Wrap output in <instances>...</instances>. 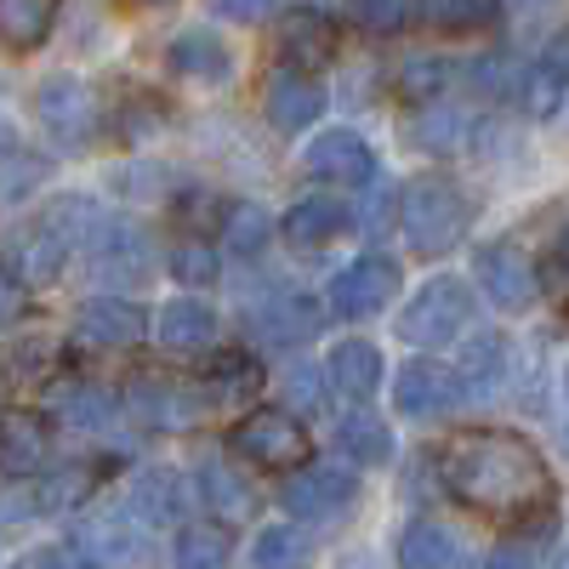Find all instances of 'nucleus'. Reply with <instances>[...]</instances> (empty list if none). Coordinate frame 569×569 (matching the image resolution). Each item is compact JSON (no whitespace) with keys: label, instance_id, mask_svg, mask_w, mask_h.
Segmentation results:
<instances>
[{"label":"nucleus","instance_id":"1a4fd4ad","mask_svg":"<svg viewBox=\"0 0 569 569\" xmlns=\"http://www.w3.org/2000/svg\"><path fill=\"white\" fill-rule=\"evenodd\" d=\"M393 405L410 421H439V416H450L461 405V376L433 365V359H410L393 376Z\"/></svg>","mask_w":569,"mask_h":569},{"label":"nucleus","instance_id":"f03ea898","mask_svg":"<svg viewBox=\"0 0 569 569\" xmlns=\"http://www.w3.org/2000/svg\"><path fill=\"white\" fill-rule=\"evenodd\" d=\"M467 200H461V188L450 177H416L405 182V194H399V228H405V240L416 257H445L467 240Z\"/></svg>","mask_w":569,"mask_h":569},{"label":"nucleus","instance_id":"7ed1b4c3","mask_svg":"<svg viewBox=\"0 0 569 569\" xmlns=\"http://www.w3.org/2000/svg\"><path fill=\"white\" fill-rule=\"evenodd\" d=\"M472 330V291L461 279H427L399 313V337L410 348H445Z\"/></svg>","mask_w":569,"mask_h":569},{"label":"nucleus","instance_id":"864d4df0","mask_svg":"<svg viewBox=\"0 0 569 569\" xmlns=\"http://www.w3.org/2000/svg\"><path fill=\"white\" fill-rule=\"evenodd\" d=\"M518 7H536V0H518Z\"/></svg>","mask_w":569,"mask_h":569},{"label":"nucleus","instance_id":"4c0bfd02","mask_svg":"<svg viewBox=\"0 0 569 569\" xmlns=\"http://www.w3.org/2000/svg\"><path fill=\"white\" fill-rule=\"evenodd\" d=\"M393 222H399V194H393L382 177H376L370 194H365V206H359V233H365V240H382Z\"/></svg>","mask_w":569,"mask_h":569},{"label":"nucleus","instance_id":"0eeeda50","mask_svg":"<svg viewBox=\"0 0 569 569\" xmlns=\"http://www.w3.org/2000/svg\"><path fill=\"white\" fill-rule=\"evenodd\" d=\"M34 109H40V126H46V137H52L63 154H80L86 142H91V126H98V109H91V91H86L74 74L46 80V86H40V98H34Z\"/></svg>","mask_w":569,"mask_h":569},{"label":"nucleus","instance_id":"72a5a7b5","mask_svg":"<svg viewBox=\"0 0 569 569\" xmlns=\"http://www.w3.org/2000/svg\"><path fill=\"white\" fill-rule=\"evenodd\" d=\"M200 501H206V512H222V518H246L251 512V490L240 485V472L222 467V461L200 467Z\"/></svg>","mask_w":569,"mask_h":569},{"label":"nucleus","instance_id":"79ce46f5","mask_svg":"<svg viewBox=\"0 0 569 569\" xmlns=\"http://www.w3.org/2000/svg\"><path fill=\"white\" fill-rule=\"evenodd\" d=\"M63 410H69L80 427H103V421L114 416V399H109L103 388H69V393H63Z\"/></svg>","mask_w":569,"mask_h":569},{"label":"nucleus","instance_id":"ddd939ff","mask_svg":"<svg viewBox=\"0 0 569 569\" xmlns=\"http://www.w3.org/2000/svg\"><path fill=\"white\" fill-rule=\"evenodd\" d=\"M74 337L86 348H131L149 337V319H142L137 302H120V297H91L80 313H74Z\"/></svg>","mask_w":569,"mask_h":569},{"label":"nucleus","instance_id":"5701e85b","mask_svg":"<svg viewBox=\"0 0 569 569\" xmlns=\"http://www.w3.org/2000/svg\"><path fill=\"white\" fill-rule=\"evenodd\" d=\"M63 0H0V46L7 52H34L52 34Z\"/></svg>","mask_w":569,"mask_h":569},{"label":"nucleus","instance_id":"c03bdc74","mask_svg":"<svg viewBox=\"0 0 569 569\" xmlns=\"http://www.w3.org/2000/svg\"><path fill=\"white\" fill-rule=\"evenodd\" d=\"M86 490H91V472H63V479H52L34 501H40V507H74Z\"/></svg>","mask_w":569,"mask_h":569},{"label":"nucleus","instance_id":"58836bf2","mask_svg":"<svg viewBox=\"0 0 569 569\" xmlns=\"http://www.w3.org/2000/svg\"><path fill=\"white\" fill-rule=\"evenodd\" d=\"M445 80H450V69L439 63V58H416V63H405V74H399V91L410 103H433L439 91H445Z\"/></svg>","mask_w":569,"mask_h":569},{"label":"nucleus","instance_id":"09e8293b","mask_svg":"<svg viewBox=\"0 0 569 569\" xmlns=\"http://www.w3.org/2000/svg\"><path fill=\"white\" fill-rule=\"evenodd\" d=\"M558 433H563V445H569V370H563V405H558Z\"/></svg>","mask_w":569,"mask_h":569},{"label":"nucleus","instance_id":"a18cd8bd","mask_svg":"<svg viewBox=\"0 0 569 569\" xmlns=\"http://www.w3.org/2000/svg\"><path fill=\"white\" fill-rule=\"evenodd\" d=\"M273 7H279V0H217V12L233 18V23H257V18H268Z\"/></svg>","mask_w":569,"mask_h":569},{"label":"nucleus","instance_id":"ea45409f","mask_svg":"<svg viewBox=\"0 0 569 569\" xmlns=\"http://www.w3.org/2000/svg\"><path fill=\"white\" fill-rule=\"evenodd\" d=\"M416 12V0H353V18L370 29V34H399Z\"/></svg>","mask_w":569,"mask_h":569},{"label":"nucleus","instance_id":"f704fd0d","mask_svg":"<svg viewBox=\"0 0 569 569\" xmlns=\"http://www.w3.org/2000/svg\"><path fill=\"white\" fill-rule=\"evenodd\" d=\"M257 382H262V370H257L246 353H222V359L206 370V393H211L217 405H240V399H251Z\"/></svg>","mask_w":569,"mask_h":569},{"label":"nucleus","instance_id":"9d476101","mask_svg":"<svg viewBox=\"0 0 569 569\" xmlns=\"http://www.w3.org/2000/svg\"><path fill=\"white\" fill-rule=\"evenodd\" d=\"M69 547H74V558L86 569H120V563H131L142 552V530H137V518H126V512H91V518L74 525Z\"/></svg>","mask_w":569,"mask_h":569},{"label":"nucleus","instance_id":"6e6552de","mask_svg":"<svg viewBox=\"0 0 569 569\" xmlns=\"http://www.w3.org/2000/svg\"><path fill=\"white\" fill-rule=\"evenodd\" d=\"M472 279L485 284V297L501 313H525L541 297V279H536L530 257L518 251V246H485L479 257H472Z\"/></svg>","mask_w":569,"mask_h":569},{"label":"nucleus","instance_id":"f257e3e1","mask_svg":"<svg viewBox=\"0 0 569 569\" xmlns=\"http://www.w3.org/2000/svg\"><path fill=\"white\" fill-rule=\"evenodd\" d=\"M445 490L485 518H547L558 507V479L547 456L507 427H467L439 450Z\"/></svg>","mask_w":569,"mask_h":569},{"label":"nucleus","instance_id":"4468645a","mask_svg":"<svg viewBox=\"0 0 569 569\" xmlns=\"http://www.w3.org/2000/svg\"><path fill=\"white\" fill-rule=\"evenodd\" d=\"M262 109H268V126L273 131H302V126H313L319 120V109H325V91L308 80V74H297V69H279L273 80H268V91H262Z\"/></svg>","mask_w":569,"mask_h":569},{"label":"nucleus","instance_id":"603ef678","mask_svg":"<svg viewBox=\"0 0 569 569\" xmlns=\"http://www.w3.org/2000/svg\"><path fill=\"white\" fill-rule=\"evenodd\" d=\"M552 569H569V552H563V558H558V563H552Z\"/></svg>","mask_w":569,"mask_h":569},{"label":"nucleus","instance_id":"cd10ccee","mask_svg":"<svg viewBox=\"0 0 569 569\" xmlns=\"http://www.w3.org/2000/svg\"><path fill=\"white\" fill-rule=\"evenodd\" d=\"M337 445L359 461V467H382L393 456V427L370 410H348L342 427H337Z\"/></svg>","mask_w":569,"mask_h":569},{"label":"nucleus","instance_id":"20e7f679","mask_svg":"<svg viewBox=\"0 0 569 569\" xmlns=\"http://www.w3.org/2000/svg\"><path fill=\"white\" fill-rule=\"evenodd\" d=\"M233 456L251 461V467H268V472H284V467H302L308 461V427L284 410H257L233 427Z\"/></svg>","mask_w":569,"mask_h":569},{"label":"nucleus","instance_id":"3c124183","mask_svg":"<svg viewBox=\"0 0 569 569\" xmlns=\"http://www.w3.org/2000/svg\"><path fill=\"white\" fill-rule=\"evenodd\" d=\"M12 569H34V558H18V563H12Z\"/></svg>","mask_w":569,"mask_h":569},{"label":"nucleus","instance_id":"423d86ee","mask_svg":"<svg viewBox=\"0 0 569 569\" xmlns=\"http://www.w3.org/2000/svg\"><path fill=\"white\" fill-rule=\"evenodd\" d=\"M359 501V479L348 467H302L291 485H284V512L297 525H330Z\"/></svg>","mask_w":569,"mask_h":569},{"label":"nucleus","instance_id":"412c9836","mask_svg":"<svg viewBox=\"0 0 569 569\" xmlns=\"http://www.w3.org/2000/svg\"><path fill=\"white\" fill-rule=\"evenodd\" d=\"M171 69L182 80H206V86H222L233 74V58H228V46L211 34V29H188L171 40Z\"/></svg>","mask_w":569,"mask_h":569},{"label":"nucleus","instance_id":"393cba45","mask_svg":"<svg viewBox=\"0 0 569 569\" xmlns=\"http://www.w3.org/2000/svg\"><path fill=\"white\" fill-rule=\"evenodd\" d=\"M131 410L142 421H154V427H188L200 416V399L194 388H177V382H154V376H142V382L131 388Z\"/></svg>","mask_w":569,"mask_h":569},{"label":"nucleus","instance_id":"bb28decb","mask_svg":"<svg viewBox=\"0 0 569 569\" xmlns=\"http://www.w3.org/2000/svg\"><path fill=\"white\" fill-rule=\"evenodd\" d=\"M467 137H472V120H467V109H450V103H427L410 120V142L427 154H456V149H467Z\"/></svg>","mask_w":569,"mask_h":569},{"label":"nucleus","instance_id":"f3484780","mask_svg":"<svg viewBox=\"0 0 569 569\" xmlns=\"http://www.w3.org/2000/svg\"><path fill=\"white\" fill-rule=\"evenodd\" d=\"M563 91H569V34H558L547 52L525 69V80H518V103H525V114L547 120V114H558Z\"/></svg>","mask_w":569,"mask_h":569},{"label":"nucleus","instance_id":"39448f33","mask_svg":"<svg viewBox=\"0 0 569 569\" xmlns=\"http://www.w3.org/2000/svg\"><path fill=\"white\" fill-rule=\"evenodd\" d=\"M393 297H399V262L382 251H365L359 262H348L330 279V308L342 319H376Z\"/></svg>","mask_w":569,"mask_h":569},{"label":"nucleus","instance_id":"c756f323","mask_svg":"<svg viewBox=\"0 0 569 569\" xmlns=\"http://www.w3.org/2000/svg\"><path fill=\"white\" fill-rule=\"evenodd\" d=\"M308 558H313V541L302 525H268L251 541V569H308Z\"/></svg>","mask_w":569,"mask_h":569},{"label":"nucleus","instance_id":"6ab92c4d","mask_svg":"<svg viewBox=\"0 0 569 569\" xmlns=\"http://www.w3.org/2000/svg\"><path fill=\"white\" fill-rule=\"evenodd\" d=\"M154 337H160L171 353H200V348L217 342V313H211V302H200V297H177V302L160 308Z\"/></svg>","mask_w":569,"mask_h":569},{"label":"nucleus","instance_id":"2eb2a0df","mask_svg":"<svg viewBox=\"0 0 569 569\" xmlns=\"http://www.w3.org/2000/svg\"><path fill=\"white\" fill-rule=\"evenodd\" d=\"M46 456H52V427H46L34 410H7L0 416V472H40Z\"/></svg>","mask_w":569,"mask_h":569},{"label":"nucleus","instance_id":"c9c22d12","mask_svg":"<svg viewBox=\"0 0 569 569\" xmlns=\"http://www.w3.org/2000/svg\"><path fill=\"white\" fill-rule=\"evenodd\" d=\"M222 240H228L233 257H262L268 240H273V222H268L262 206H233L228 222H222Z\"/></svg>","mask_w":569,"mask_h":569},{"label":"nucleus","instance_id":"a19ab883","mask_svg":"<svg viewBox=\"0 0 569 569\" xmlns=\"http://www.w3.org/2000/svg\"><path fill=\"white\" fill-rule=\"evenodd\" d=\"M171 273H177L182 284H211V279H217V251L200 246V240H188V246L171 251Z\"/></svg>","mask_w":569,"mask_h":569},{"label":"nucleus","instance_id":"8fccbe9b","mask_svg":"<svg viewBox=\"0 0 569 569\" xmlns=\"http://www.w3.org/2000/svg\"><path fill=\"white\" fill-rule=\"evenodd\" d=\"M18 142H12V126H0V154H12Z\"/></svg>","mask_w":569,"mask_h":569},{"label":"nucleus","instance_id":"9b49d317","mask_svg":"<svg viewBox=\"0 0 569 569\" xmlns=\"http://www.w3.org/2000/svg\"><path fill=\"white\" fill-rule=\"evenodd\" d=\"M302 166H308V177L342 182V188H370L376 182V154H370V142L359 131H325V137H313Z\"/></svg>","mask_w":569,"mask_h":569},{"label":"nucleus","instance_id":"7c9ffc66","mask_svg":"<svg viewBox=\"0 0 569 569\" xmlns=\"http://www.w3.org/2000/svg\"><path fill=\"white\" fill-rule=\"evenodd\" d=\"M421 12L445 34H479L501 18V0H421Z\"/></svg>","mask_w":569,"mask_h":569},{"label":"nucleus","instance_id":"5fc2aeb1","mask_svg":"<svg viewBox=\"0 0 569 569\" xmlns=\"http://www.w3.org/2000/svg\"><path fill=\"white\" fill-rule=\"evenodd\" d=\"M563 313H569V308H563Z\"/></svg>","mask_w":569,"mask_h":569},{"label":"nucleus","instance_id":"a878e982","mask_svg":"<svg viewBox=\"0 0 569 569\" xmlns=\"http://www.w3.org/2000/svg\"><path fill=\"white\" fill-rule=\"evenodd\" d=\"M342 228H348V211L337 200H302V206L284 211V246L313 251V246H330Z\"/></svg>","mask_w":569,"mask_h":569},{"label":"nucleus","instance_id":"2f4dec72","mask_svg":"<svg viewBox=\"0 0 569 569\" xmlns=\"http://www.w3.org/2000/svg\"><path fill=\"white\" fill-rule=\"evenodd\" d=\"M233 541L222 525H188L177 536V569H228Z\"/></svg>","mask_w":569,"mask_h":569},{"label":"nucleus","instance_id":"de8ad7c7","mask_svg":"<svg viewBox=\"0 0 569 569\" xmlns=\"http://www.w3.org/2000/svg\"><path fill=\"white\" fill-rule=\"evenodd\" d=\"M552 279H563V284H569V228L558 233V246H552Z\"/></svg>","mask_w":569,"mask_h":569},{"label":"nucleus","instance_id":"dca6fc26","mask_svg":"<svg viewBox=\"0 0 569 569\" xmlns=\"http://www.w3.org/2000/svg\"><path fill=\"white\" fill-rule=\"evenodd\" d=\"M461 399L467 405H490L501 399V388L512 382V365H507V342L501 337H467L461 348Z\"/></svg>","mask_w":569,"mask_h":569},{"label":"nucleus","instance_id":"c85d7f7f","mask_svg":"<svg viewBox=\"0 0 569 569\" xmlns=\"http://www.w3.org/2000/svg\"><path fill=\"white\" fill-rule=\"evenodd\" d=\"M182 512V485L171 479V472L149 467V472H137V485H131V518L137 525H171V518Z\"/></svg>","mask_w":569,"mask_h":569},{"label":"nucleus","instance_id":"f8f14e48","mask_svg":"<svg viewBox=\"0 0 569 569\" xmlns=\"http://www.w3.org/2000/svg\"><path fill=\"white\" fill-rule=\"evenodd\" d=\"M279 58H284V69H297V74L325 69L330 58H337V23H330L325 12H313V7L284 12V29H279Z\"/></svg>","mask_w":569,"mask_h":569},{"label":"nucleus","instance_id":"e433bc0d","mask_svg":"<svg viewBox=\"0 0 569 569\" xmlns=\"http://www.w3.org/2000/svg\"><path fill=\"white\" fill-rule=\"evenodd\" d=\"M547 552H552V525H536V530H525V536L501 541L485 569H541Z\"/></svg>","mask_w":569,"mask_h":569},{"label":"nucleus","instance_id":"49530a36","mask_svg":"<svg viewBox=\"0 0 569 569\" xmlns=\"http://www.w3.org/2000/svg\"><path fill=\"white\" fill-rule=\"evenodd\" d=\"M313 376H319V370H291V393H297L302 405H313V399H319V388H313Z\"/></svg>","mask_w":569,"mask_h":569},{"label":"nucleus","instance_id":"37998d69","mask_svg":"<svg viewBox=\"0 0 569 569\" xmlns=\"http://www.w3.org/2000/svg\"><path fill=\"white\" fill-rule=\"evenodd\" d=\"M23 313H29V284H23V273L12 262H0V330L18 325Z\"/></svg>","mask_w":569,"mask_h":569},{"label":"nucleus","instance_id":"aec40b11","mask_svg":"<svg viewBox=\"0 0 569 569\" xmlns=\"http://www.w3.org/2000/svg\"><path fill=\"white\" fill-rule=\"evenodd\" d=\"M91 262H98V273H114V279H142L149 273V246H142V233L126 228V222H98V233L86 240Z\"/></svg>","mask_w":569,"mask_h":569},{"label":"nucleus","instance_id":"a211bd4d","mask_svg":"<svg viewBox=\"0 0 569 569\" xmlns=\"http://www.w3.org/2000/svg\"><path fill=\"white\" fill-rule=\"evenodd\" d=\"M325 330V313L313 297H273L268 308H257V337L273 348H302Z\"/></svg>","mask_w":569,"mask_h":569},{"label":"nucleus","instance_id":"473e14b6","mask_svg":"<svg viewBox=\"0 0 569 569\" xmlns=\"http://www.w3.org/2000/svg\"><path fill=\"white\" fill-rule=\"evenodd\" d=\"M63 257H69V240L52 228V222H40L29 240L18 246V273H23V284H40V279H52L58 268H63Z\"/></svg>","mask_w":569,"mask_h":569},{"label":"nucleus","instance_id":"b1692460","mask_svg":"<svg viewBox=\"0 0 569 569\" xmlns=\"http://www.w3.org/2000/svg\"><path fill=\"white\" fill-rule=\"evenodd\" d=\"M399 569H461V541L433 518H416L399 536Z\"/></svg>","mask_w":569,"mask_h":569},{"label":"nucleus","instance_id":"4be33fe9","mask_svg":"<svg viewBox=\"0 0 569 569\" xmlns=\"http://www.w3.org/2000/svg\"><path fill=\"white\" fill-rule=\"evenodd\" d=\"M330 388H337L342 399H370L376 388H382V353H376L370 342H337L330 348Z\"/></svg>","mask_w":569,"mask_h":569}]
</instances>
